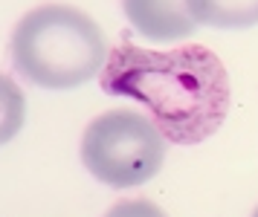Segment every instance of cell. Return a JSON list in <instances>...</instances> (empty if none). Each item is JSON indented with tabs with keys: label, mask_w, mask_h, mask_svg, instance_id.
<instances>
[{
	"label": "cell",
	"mask_w": 258,
	"mask_h": 217,
	"mask_svg": "<svg viewBox=\"0 0 258 217\" xmlns=\"http://www.w3.org/2000/svg\"><path fill=\"white\" fill-rule=\"evenodd\" d=\"M102 90L140 102L174 145H200L226 122L232 90L223 61L206 46L145 49L122 41L99 73Z\"/></svg>",
	"instance_id": "6da1fadb"
},
{
	"label": "cell",
	"mask_w": 258,
	"mask_h": 217,
	"mask_svg": "<svg viewBox=\"0 0 258 217\" xmlns=\"http://www.w3.org/2000/svg\"><path fill=\"white\" fill-rule=\"evenodd\" d=\"M18 76L44 90H73L107 61V44L87 12L64 3H44L18 21L9 41Z\"/></svg>",
	"instance_id": "7a4b0ae2"
},
{
	"label": "cell",
	"mask_w": 258,
	"mask_h": 217,
	"mask_svg": "<svg viewBox=\"0 0 258 217\" xmlns=\"http://www.w3.org/2000/svg\"><path fill=\"white\" fill-rule=\"evenodd\" d=\"M165 142L148 116L119 107L96 116L82 136V162L99 183L134 188L148 183L163 168Z\"/></svg>",
	"instance_id": "3957f363"
},
{
	"label": "cell",
	"mask_w": 258,
	"mask_h": 217,
	"mask_svg": "<svg viewBox=\"0 0 258 217\" xmlns=\"http://www.w3.org/2000/svg\"><path fill=\"white\" fill-rule=\"evenodd\" d=\"M122 9L142 38L160 44L183 41L200 26L191 18L186 0H122Z\"/></svg>",
	"instance_id": "277c9868"
},
{
	"label": "cell",
	"mask_w": 258,
	"mask_h": 217,
	"mask_svg": "<svg viewBox=\"0 0 258 217\" xmlns=\"http://www.w3.org/2000/svg\"><path fill=\"white\" fill-rule=\"evenodd\" d=\"M191 18L212 29L258 26V0H186Z\"/></svg>",
	"instance_id": "5b68a950"
},
{
	"label": "cell",
	"mask_w": 258,
	"mask_h": 217,
	"mask_svg": "<svg viewBox=\"0 0 258 217\" xmlns=\"http://www.w3.org/2000/svg\"><path fill=\"white\" fill-rule=\"evenodd\" d=\"M26 119V96L18 81L0 73V145L15 139Z\"/></svg>",
	"instance_id": "8992f818"
},
{
	"label": "cell",
	"mask_w": 258,
	"mask_h": 217,
	"mask_svg": "<svg viewBox=\"0 0 258 217\" xmlns=\"http://www.w3.org/2000/svg\"><path fill=\"white\" fill-rule=\"evenodd\" d=\"M105 217H165V211L151 200H119Z\"/></svg>",
	"instance_id": "52a82bcc"
},
{
	"label": "cell",
	"mask_w": 258,
	"mask_h": 217,
	"mask_svg": "<svg viewBox=\"0 0 258 217\" xmlns=\"http://www.w3.org/2000/svg\"><path fill=\"white\" fill-rule=\"evenodd\" d=\"M252 217H258V208H255V211H252Z\"/></svg>",
	"instance_id": "ba28073f"
}]
</instances>
